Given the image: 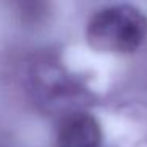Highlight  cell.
Returning a JSON list of instances; mask_svg holds the SVG:
<instances>
[{
    "label": "cell",
    "mask_w": 147,
    "mask_h": 147,
    "mask_svg": "<svg viewBox=\"0 0 147 147\" xmlns=\"http://www.w3.org/2000/svg\"><path fill=\"white\" fill-rule=\"evenodd\" d=\"M101 144L103 128L93 114L74 109L60 117L55 130L57 147H101Z\"/></svg>",
    "instance_id": "obj_2"
},
{
    "label": "cell",
    "mask_w": 147,
    "mask_h": 147,
    "mask_svg": "<svg viewBox=\"0 0 147 147\" xmlns=\"http://www.w3.org/2000/svg\"><path fill=\"white\" fill-rule=\"evenodd\" d=\"M84 41L90 51L111 57H130L147 45V11L131 2L98 7L84 24Z\"/></svg>",
    "instance_id": "obj_1"
},
{
    "label": "cell",
    "mask_w": 147,
    "mask_h": 147,
    "mask_svg": "<svg viewBox=\"0 0 147 147\" xmlns=\"http://www.w3.org/2000/svg\"><path fill=\"white\" fill-rule=\"evenodd\" d=\"M21 16L29 22L38 24L49 13V0H16Z\"/></svg>",
    "instance_id": "obj_3"
}]
</instances>
